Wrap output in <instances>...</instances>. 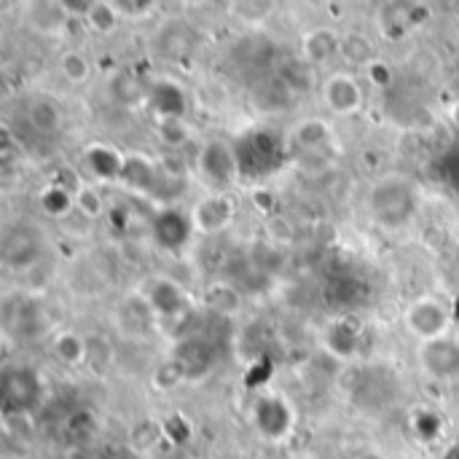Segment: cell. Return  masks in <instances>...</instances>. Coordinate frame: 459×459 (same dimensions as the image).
<instances>
[{
	"mask_svg": "<svg viewBox=\"0 0 459 459\" xmlns=\"http://www.w3.org/2000/svg\"><path fill=\"white\" fill-rule=\"evenodd\" d=\"M366 210L371 221L385 231L406 229L420 212V186L403 172H387L377 178L366 194Z\"/></svg>",
	"mask_w": 459,
	"mask_h": 459,
	"instance_id": "obj_1",
	"label": "cell"
},
{
	"mask_svg": "<svg viewBox=\"0 0 459 459\" xmlns=\"http://www.w3.org/2000/svg\"><path fill=\"white\" fill-rule=\"evenodd\" d=\"M363 81L371 89H390L395 83V70H393V65L387 59L377 56L371 65L363 67Z\"/></svg>",
	"mask_w": 459,
	"mask_h": 459,
	"instance_id": "obj_33",
	"label": "cell"
},
{
	"mask_svg": "<svg viewBox=\"0 0 459 459\" xmlns=\"http://www.w3.org/2000/svg\"><path fill=\"white\" fill-rule=\"evenodd\" d=\"M126 164V151L116 148L105 140H91L81 148V169L83 178H89L97 186H116L121 183V172Z\"/></svg>",
	"mask_w": 459,
	"mask_h": 459,
	"instance_id": "obj_11",
	"label": "cell"
},
{
	"mask_svg": "<svg viewBox=\"0 0 459 459\" xmlns=\"http://www.w3.org/2000/svg\"><path fill=\"white\" fill-rule=\"evenodd\" d=\"M446 118H449V124L459 132V100H455V102L446 108Z\"/></svg>",
	"mask_w": 459,
	"mask_h": 459,
	"instance_id": "obj_39",
	"label": "cell"
},
{
	"mask_svg": "<svg viewBox=\"0 0 459 459\" xmlns=\"http://www.w3.org/2000/svg\"><path fill=\"white\" fill-rule=\"evenodd\" d=\"M56 70L70 86H86L94 78V62L81 48H65L56 56Z\"/></svg>",
	"mask_w": 459,
	"mask_h": 459,
	"instance_id": "obj_26",
	"label": "cell"
},
{
	"mask_svg": "<svg viewBox=\"0 0 459 459\" xmlns=\"http://www.w3.org/2000/svg\"><path fill=\"white\" fill-rule=\"evenodd\" d=\"M320 102L333 118H355L366 108V83L352 67L331 70L320 81Z\"/></svg>",
	"mask_w": 459,
	"mask_h": 459,
	"instance_id": "obj_6",
	"label": "cell"
},
{
	"mask_svg": "<svg viewBox=\"0 0 459 459\" xmlns=\"http://www.w3.org/2000/svg\"><path fill=\"white\" fill-rule=\"evenodd\" d=\"M83 24L91 35H100V38H108L113 35L118 27H121V13L116 11V5L110 0H94L83 13Z\"/></svg>",
	"mask_w": 459,
	"mask_h": 459,
	"instance_id": "obj_28",
	"label": "cell"
},
{
	"mask_svg": "<svg viewBox=\"0 0 459 459\" xmlns=\"http://www.w3.org/2000/svg\"><path fill=\"white\" fill-rule=\"evenodd\" d=\"M145 108L151 110L153 121L161 118H188V94L175 78H156L148 83Z\"/></svg>",
	"mask_w": 459,
	"mask_h": 459,
	"instance_id": "obj_18",
	"label": "cell"
},
{
	"mask_svg": "<svg viewBox=\"0 0 459 459\" xmlns=\"http://www.w3.org/2000/svg\"><path fill=\"white\" fill-rule=\"evenodd\" d=\"M75 194V212L83 215L86 221H100L108 212V202L102 194V186L91 183L89 178H81L73 188Z\"/></svg>",
	"mask_w": 459,
	"mask_h": 459,
	"instance_id": "obj_29",
	"label": "cell"
},
{
	"mask_svg": "<svg viewBox=\"0 0 459 459\" xmlns=\"http://www.w3.org/2000/svg\"><path fill=\"white\" fill-rule=\"evenodd\" d=\"M116 5V11L121 13V19H145L156 11L159 0H110Z\"/></svg>",
	"mask_w": 459,
	"mask_h": 459,
	"instance_id": "obj_34",
	"label": "cell"
},
{
	"mask_svg": "<svg viewBox=\"0 0 459 459\" xmlns=\"http://www.w3.org/2000/svg\"><path fill=\"white\" fill-rule=\"evenodd\" d=\"M250 428L266 444H285L293 438L299 414L288 395L280 390H261L250 403Z\"/></svg>",
	"mask_w": 459,
	"mask_h": 459,
	"instance_id": "obj_4",
	"label": "cell"
},
{
	"mask_svg": "<svg viewBox=\"0 0 459 459\" xmlns=\"http://www.w3.org/2000/svg\"><path fill=\"white\" fill-rule=\"evenodd\" d=\"M444 428H446L444 417L430 406H417L409 414V430L422 444H436L444 436Z\"/></svg>",
	"mask_w": 459,
	"mask_h": 459,
	"instance_id": "obj_31",
	"label": "cell"
},
{
	"mask_svg": "<svg viewBox=\"0 0 459 459\" xmlns=\"http://www.w3.org/2000/svg\"><path fill=\"white\" fill-rule=\"evenodd\" d=\"M3 387H5L8 406L11 409H22V411H27L38 401V395H40V379L35 377L32 368H13V371H8Z\"/></svg>",
	"mask_w": 459,
	"mask_h": 459,
	"instance_id": "obj_25",
	"label": "cell"
},
{
	"mask_svg": "<svg viewBox=\"0 0 459 459\" xmlns=\"http://www.w3.org/2000/svg\"><path fill=\"white\" fill-rule=\"evenodd\" d=\"M70 16H73V11L62 0H27L24 3V19H27L30 30L48 35V38L65 35Z\"/></svg>",
	"mask_w": 459,
	"mask_h": 459,
	"instance_id": "obj_20",
	"label": "cell"
},
{
	"mask_svg": "<svg viewBox=\"0 0 459 459\" xmlns=\"http://www.w3.org/2000/svg\"><path fill=\"white\" fill-rule=\"evenodd\" d=\"M3 258L5 266L11 269H32L40 258H43V242L35 226L30 223H19L16 229H11L3 239Z\"/></svg>",
	"mask_w": 459,
	"mask_h": 459,
	"instance_id": "obj_17",
	"label": "cell"
},
{
	"mask_svg": "<svg viewBox=\"0 0 459 459\" xmlns=\"http://www.w3.org/2000/svg\"><path fill=\"white\" fill-rule=\"evenodd\" d=\"M288 151L304 161H323L328 164L336 151V129L323 116H307L296 121L285 140Z\"/></svg>",
	"mask_w": 459,
	"mask_h": 459,
	"instance_id": "obj_8",
	"label": "cell"
},
{
	"mask_svg": "<svg viewBox=\"0 0 459 459\" xmlns=\"http://www.w3.org/2000/svg\"><path fill=\"white\" fill-rule=\"evenodd\" d=\"M156 124V134L164 145L169 148H183L191 143V126H188V118H161V121H153Z\"/></svg>",
	"mask_w": 459,
	"mask_h": 459,
	"instance_id": "obj_32",
	"label": "cell"
},
{
	"mask_svg": "<svg viewBox=\"0 0 459 459\" xmlns=\"http://www.w3.org/2000/svg\"><path fill=\"white\" fill-rule=\"evenodd\" d=\"M202 304L215 312V315H223V317H231L242 309V296L239 290L231 285V282H210L207 290L202 293Z\"/></svg>",
	"mask_w": 459,
	"mask_h": 459,
	"instance_id": "obj_30",
	"label": "cell"
},
{
	"mask_svg": "<svg viewBox=\"0 0 459 459\" xmlns=\"http://www.w3.org/2000/svg\"><path fill=\"white\" fill-rule=\"evenodd\" d=\"M169 360L178 366L186 382L204 379L215 363V350L202 336H183L175 342V350L169 352Z\"/></svg>",
	"mask_w": 459,
	"mask_h": 459,
	"instance_id": "obj_15",
	"label": "cell"
},
{
	"mask_svg": "<svg viewBox=\"0 0 459 459\" xmlns=\"http://www.w3.org/2000/svg\"><path fill=\"white\" fill-rule=\"evenodd\" d=\"M148 231H151V242L164 253H183L188 242L196 237L188 207H175V204H164L153 210Z\"/></svg>",
	"mask_w": 459,
	"mask_h": 459,
	"instance_id": "obj_10",
	"label": "cell"
},
{
	"mask_svg": "<svg viewBox=\"0 0 459 459\" xmlns=\"http://www.w3.org/2000/svg\"><path fill=\"white\" fill-rule=\"evenodd\" d=\"M148 83L151 81L137 78L132 70H116L110 75V81L105 83V91H108L110 102L118 108H140L148 100Z\"/></svg>",
	"mask_w": 459,
	"mask_h": 459,
	"instance_id": "obj_23",
	"label": "cell"
},
{
	"mask_svg": "<svg viewBox=\"0 0 459 459\" xmlns=\"http://www.w3.org/2000/svg\"><path fill=\"white\" fill-rule=\"evenodd\" d=\"M75 183H62V180H48L38 191V210L48 221H62L70 212H75Z\"/></svg>",
	"mask_w": 459,
	"mask_h": 459,
	"instance_id": "obj_24",
	"label": "cell"
},
{
	"mask_svg": "<svg viewBox=\"0 0 459 459\" xmlns=\"http://www.w3.org/2000/svg\"><path fill=\"white\" fill-rule=\"evenodd\" d=\"M358 3H363V0H358Z\"/></svg>",
	"mask_w": 459,
	"mask_h": 459,
	"instance_id": "obj_40",
	"label": "cell"
},
{
	"mask_svg": "<svg viewBox=\"0 0 459 459\" xmlns=\"http://www.w3.org/2000/svg\"><path fill=\"white\" fill-rule=\"evenodd\" d=\"M417 366L430 385L455 387L459 385V336H446L417 344Z\"/></svg>",
	"mask_w": 459,
	"mask_h": 459,
	"instance_id": "obj_7",
	"label": "cell"
},
{
	"mask_svg": "<svg viewBox=\"0 0 459 459\" xmlns=\"http://www.w3.org/2000/svg\"><path fill=\"white\" fill-rule=\"evenodd\" d=\"M62 3H65V5H67L73 13H83V11H86V8H89L94 0H62Z\"/></svg>",
	"mask_w": 459,
	"mask_h": 459,
	"instance_id": "obj_38",
	"label": "cell"
},
{
	"mask_svg": "<svg viewBox=\"0 0 459 459\" xmlns=\"http://www.w3.org/2000/svg\"><path fill=\"white\" fill-rule=\"evenodd\" d=\"M379 54H377V46H374V40L366 35V32H360V30H347V32H342V59L350 65V67H366V65H371L374 59H377Z\"/></svg>",
	"mask_w": 459,
	"mask_h": 459,
	"instance_id": "obj_27",
	"label": "cell"
},
{
	"mask_svg": "<svg viewBox=\"0 0 459 459\" xmlns=\"http://www.w3.org/2000/svg\"><path fill=\"white\" fill-rule=\"evenodd\" d=\"M401 328L411 339L430 342L455 331V309L438 293H420L409 299L401 309Z\"/></svg>",
	"mask_w": 459,
	"mask_h": 459,
	"instance_id": "obj_3",
	"label": "cell"
},
{
	"mask_svg": "<svg viewBox=\"0 0 459 459\" xmlns=\"http://www.w3.org/2000/svg\"><path fill=\"white\" fill-rule=\"evenodd\" d=\"M143 296L148 299L151 309L159 317V325H178L186 323L194 309H196V299L188 293V288L183 282H178L175 277L167 274H153L140 285Z\"/></svg>",
	"mask_w": 459,
	"mask_h": 459,
	"instance_id": "obj_5",
	"label": "cell"
},
{
	"mask_svg": "<svg viewBox=\"0 0 459 459\" xmlns=\"http://www.w3.org/2000/svg\"><path fill=\"white\" fill-rule=\"evenodd\" d=\"M159 180H161V169L153 156H148L143 151H126V164H124L118 188H124L134 196L151 199V196H156Z\"/></svg>",
	"mask_w": 459,
	"mask_h": 459,
	"instance_id": "obj_16",
	"label": "cell"
},
{
	"mask_svg": "<svg viewBox=\"0 0 459 459\" xmlns=\"http://www.w3.org/2000/svg\"><path fill=\"white\" fill-rule=\"evenodd\" d=\"M27 124L40 137H56L65 129V110L56 97L51 94H35L27 102Z\"/></svg>",
	"mask_w": 459,
	"mask_h": 459,
	"instance_id": "obj_21",
	"label": "cell"
},
{
	"mask_svg": "<svg viewBox=\"0 0 459 459\" xmlns=\"http://www.w3.org/2000/svg\"><path fill=\"white\" fill-rule=\"evenodd\" d=\"M425 13H430L420 0H385L377 8V30L387 43H401L406 40L425 19Z\"/></svg>",
	"mask_w": 459,
	"mask_h": 459,
	"instance_id": "obj_12",
	"label": "cell"
},
{
	"mask_svg": "<svg viewBox=\"0 0 459 459\" xmlns=\"http://www.w3.org/2000/svg\"><path fill=\"white\" fill-rule=\"evenodd\" d=\"M116 325L129 339H145L148 333H153L156 328H161L156 312L151 309V304H148V299L143 296L140 288L132 290V293H126L118 301V307H116Z\"/></svg>",
	"mask_w": 459,
	"mask_h": 459,
	"instance_id": "obj_14",
	"label": "cell"
},
{
	"mask_svg": "<svg viewBox=\"0 0 459 459\" xmlns=\"http://www.w3.org/2000/svg\"><path fill=\"white\" fill-rule=\"evenodd\" d=\"M274 8V0H234V13L245 22H261Z\"/></svg>",
	"mask_w": 459,
	"mask_h": 459,
	"instance_id": "obj_35",
	"label": "cell"
},
{
	"mask_svg": "<svg viewBox=\"0 0 459 459\" xmlns=\"http://www.w3.org/2000/svg\"><path fill=\"white\" fill-rule=\"evenodd\" d=\"M320 347L339 363H352L366 350L363 325L355 317H331L320 328Z\"/></svg>",
	"mask_w": 459,
	"mask_h": 459,
	"instance_id": "obj_13",
	"label": "cell"
},
{
	"mask_svg": "<svg viewBox=\"0 0 459 459\" xmlns=\"http://www.w3.org/2000/svg\"><path fill=\"white\" fill-rule=\"evenodd\" d=\"M51 355L65 368H81L91 360V342L73 328H62L51 336Z\"/></svg>",
	"mask_w": 459,
	"mask_h": 459,
	"instance_id": "obj_22",
	"label": "cell"
},
{
	"mask_svg": "<svg viewBox=\"0 0 459 459\" xmlns=\"http://www.w3.org/2000/svg\"><path fill=\"white\" fill-rule=\"evenodd\" d=\"M430 13H436V11H449L457 0H420Z\"/></svg>",
	"mask_w": 459,
	"mask_h": 459,
	"instance_id": "obj_37",
	"label": "cell"
},
{
	"mask_svg": "<svg viewBox=\"0 0 459 459\" xmlns=\"http://www.w3.org/2000/svg\"><path fill=\"white\" fill-rule=\"evenodd\" d=\"M65 459H94V455H91V449H89V446H83V444H73V446L67 449Z\"/></svg>",
	"mask_w": 459,
	"mask_h": 459,
	"instance_id": "obj_36",
	"label": "cell"
},
{
	"mask_svg": "<svg viewBox=\"0 0 459 459\" xmlns=\"http://www.w3.org/2000/svg\"><path fill=\"white\" fill-rule=\"evenodd\" d=\"M242 153L226 137H210L196 148L194 175L207 191H231L242 183Z\"/></svg>",
	"mask_w": 459,
	"mask_h": 459,
	"instance_id": "obj_2",
	"label": "cell"
},
{
	"mask_svg": "<svg viewBox=\"0 0 459 459\" xmlns=\"http://www.w3.org/2000/svg\"><path fill=\"white\" fill-rule=\"evenodd\" d=\"M196 237H218L237 223L239 202L231 191H207L188 207Z\"/></svg>",
	"mask_w": 459,
	"mask_h": 459,
	"instance_id": "obj_9",
	"label": "cell"
},
{
	"mask_svg": "<svg viewBox=\"0 0 459 459\" xmlns=\"http://www.w3.org/2000/svg\"><path fill=\"white\" fill-rule=\"evenodd\" d=\"M299 54H301V62L309 67L328 65L336 56H342V32L336 27H328V24L312 27L301 35Z\"/></svg>",
	"mask_w": 459,
	"mask_h": 459,
	"instance_id": "obj_19",
	"label": "cell"
}]
</instances>
